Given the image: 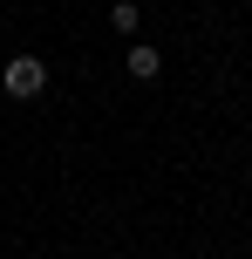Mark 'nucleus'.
<instances>
[{
  "label": "nucleus",
  "instance_id": "obj_1",
  "mask_svg": "<svg viewBox=\"0 0 252 259\" xmlns=\"http://www.w3.org/2000/svg\"><path fill=\"white\" fill-rule=\"evenodd\" d=\"M0 82H7L14 103H27V96L48 89V62H41V55H7V75H0Z\"/></svg>",
  "mask_w": 252,
  "mask_h": 259
},
{
  "label": "nucleus",
  "instance_id": "obj_2",
  "mask_svg": "<svg viewBox=\"0 0 252 259\" xmlns=\"http://www.w3.org/2000/svg\"><path fill=\"white\" fill-rule=\"evenodd\" d=\"M123 62H130V75H136V82H157V68H164V55L150 48V41H136V48L123 55Z\"/></svg>",
  "mask_w": 252,
  "mask_h": 259
},
{
  "label": "nucleus",
  "instance_id": "obj_3",
  "mask_svg": "<svg viewBox=\"0 0 252 259\" xmlns=\"http://www.w3.org/2000/svg\"><path fill=\"white\" fill-rule=\"evenodd\" d=\"M136 21H143L136 0H116V7H109V27H116V34H136Z\"/></svg>",
  "mask_w": 252,
  "mask_h": 259
}]
</instances>
